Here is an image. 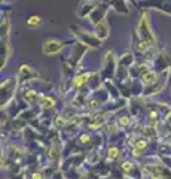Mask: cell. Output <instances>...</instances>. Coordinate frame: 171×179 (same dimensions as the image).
I'll return each instance as SVG.
<instances>
[{
	"mask_svg": "<svg viewBox=\"0 0 171 179\" xmlns=\"http://www.w3.org/2000/svg\"><path fill=\"white\" fill-rule=\"evenodd\" d=\"M42 106L43 107H52L54 106V100L49 99V97H43L42 99Z\"/></svg>",
	"mask_w": 171,
	"mask_h": 179,
	"instance_id": "6",
	"label": "cell"
},
{
	"mask_svg": "<svg viewBox=\"0 0 171 179\" xmlns=\"http://www.w3.org/2000/svg\"><path fill=\"white\" fill-rule=\"evenodd\" d=\"M155 81H156V75L153 72H149V73H146L143 76V82L144 84H153Z\"/></svg>",
	"mask_w": 171,
	"mask_h": 179,
	"instance_id": "4",
	"label": "cell"
},
{
	"mask_svg": "<svg viewBox=\"0 0 171 179\" xmlns=\"http://www.w3.org/2000/svg\"><path fill=\"white\" fill-rule=\"evenodd\" d=\"M119 124H120L122 127H125V125H128V124H130V120L124 117V118H120V120H119Z\"/></svg>",
	"mask_w": 171,
	"mask_h": 179,
	"instance_id": "13",
	"label": "cell"
},
{
	"mask_svg": "<svg viewBox=\"0 0 171 179\" xmlns=\"http://www.w3.org/2000/svg\"><path fill=\"white\" fill-rule=\"evenodd\" d=\"M138 34L146 42H150V43L155 42V37H153V34L150 33V30L147 27V15H143V18L140 21V24H138Z\"/></svg>",
	"mask_w": 171,
	"mask_h": 179,
	"instance_id": "1",
	"label": "cell"
},
{
	"mask_svg": "<svg viewBox=\"0 0 171 179\" xmlns=\"http://www.w3.org/2000/svg\"><path fill=\"white\" fill-rule=\"evenodd\" d=\"M146 145H147V143H146V140H140V142L135 145V149L141 151V149H144V148H146Z\"/></svg>",
	"mask_w": 171,
	"mask_h": 179,
	"instance_id": "10",
	"label": "cell"
},
{
	"mask_svg": "<svg viewBox=\"0 0 171 179\" xmlns=\"http://www.w3.org/2000/svg\"><path fill=\"white\" fill-rule=\"evenodd\" d=\"M39 22H40V18H39V16H31V18H30V19L27 21V24L33 27V26H37Z\"/></svg>",
	"mask_w": 171,
	"mask_h": 179,
	"instance_id": "8",
	"label": "cell"
},
{
	"mask_svg": "<svg viewBox=\"0 0 171 179\" xmlns=\"http://www.w3.org/2000/svg\"><path fill=\"white\" fill-rule=\"evenodd\" d=\"M33 179H42L40 175H33Z\"/></svg>",
	"mask_w": 171,
	"mask_h": 179,
	"instance_id": "16",
	"label": "cell"
},
{
	"mask_svg": "<svg viewBox=\"0 0 171 179\" xmlns=\"http://www.w3.org/2000/svg\"><path fill=\"white\" fill-rule=\"evenodd\" d=\"M63 48V43L58 40H48L43 45V52L45 54H55Z\"/></svg>",
	"mask_w": 171,
	"mask_h": 179,
	"instance_id": "2",
	"label": "cell"
},
{
	"mask_svg": "<svg viewBox=\"0 0 171 179\" xmlns=\"http://www.w3.org/2000/svg\"><path fill=\"white\" fill-rule=\"evenodd\" d=\"M57 124H58V127H61V124H64V121H63L61 118H58V120H57Z\"/></svg>",
	"mask_w": 171,
	"mask_h": 179,
	"instance_id": "15",
	"label": "cell"
},
{
	"mask_svg": "<svg viewBox=\"0 0 171 179\" xmlns=\"http://www.w3.org/2000/svg\"><path fill=\"white\" fill-rule=\"evenodd\" d=\"M26 99H27L28 102L34 103V102L37 100V94H36L34 91H27V93H26Z\"/></svg>",
	"mask_w": 171,
	"mask_h": 179,
	"instance_id": "7",
	"label": "cell"
},
{
	"mask_svg": "<svg viewBox=\"0 0 171 179\" xmlns=\"http://www.w3.org/2000/svg\"><path fill=\"white\" fill-rule=\"evenodd\" d=\"M95 33H97V37L98 39H106L109 36V30H107V26L106 22H100L95 29Z\"/></svg>",
	"mask_w": 171,
	"mask_h": 179,
	"instance_id": "3",
	"label": "cell"
},
{
	"mask_svg": "<svg viewBox=\"0 0 171 179\" xmlns=\"http://www.w3.org/2000/svg\"><path fill=\"white\" fill-rule=\"evenodd\" d=\"M81 142H82V143H86V142H89V136H85V134H83V136L81 137Z\"/></svg>",
	"mask_w": 171,
	"mask_h": 179,
	"instance_id": "14",
	"label": "cell"
},
{
	"mask_svg": "<svg viewBox=\"0 0 171 179\" xmlns=\"http://www.w3.org/2000/svg\"><path fill=\"white\" fill-rule=\"evenodd\" d=\"M122 169H124L125 172H130V170L133 169V163H130V161L124 163V164H122Z\"/></svg>",
	"mask_w": 171,
	"mask_h": 179,
	"instance_id": "12",
	"label": "cell"
},
{
	"mask_svg": "<svg viewBox=\"0 0 171 179\" xmlns=\"http://www.w3.org/2000/svg\"><path fill=\"white\" fill-rule=\"evenodd\" d=\"M109 157H112V158H116V157H118V149H116V148H110V149H109Z\"/></svg>",
	"mask_w": 171,
	"mask_h": 179,
	"instance_id": "11",
	"label": "cell"
},
{
	"mask_svg": "<svg viewBox=\"0 0 171 179\" xmlns=\"http://www.w3.org/2000/svg\"><path fill=\"white\" fill-rule=\"evenodd\" d=\"M88 76H89V75H81V76H78L75 81H73V85H75V87H81V85L88 79Z\"/></svg>",
	"mask_w": 171,
	"mask_h": 179,
	"instance_id": "5",
	"label": "cell"
},
{
	"mask_svg": "<svg viewBox=\"0 0 171 179\" xmlns=\"http://www.w3.org/2000/svg\"><path fill=\"white\" fill-rule=\"evenodd\" d=\"M149 45H150V42L143 40L141 43H138V49H140V51H144V49H147V48H149Z\"/></svg>",
	"mask_w": 171,
	"mask_h": 179,
	"instance_id": "9",
	"label": "cell"
},
{
	"mask_svg": "<svg viewBox=\"0 0 171 179\" xmlns=\"http://www.w3.org/2000/svg\"><path fill=\"white\" fill-rule=\"evenodd\" d=\"M168 120H171V112H170V114H168Z\"/></svg>",
	"mask_w": 171,
	"mask_h": 179,
	"instance_id": "17",
	"label": "cell"
}]
</instances>
